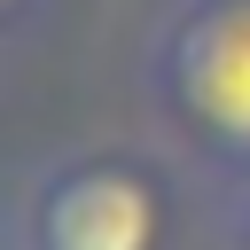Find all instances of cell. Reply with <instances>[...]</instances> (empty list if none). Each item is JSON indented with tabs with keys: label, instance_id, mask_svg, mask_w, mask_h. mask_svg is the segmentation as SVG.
<instances>
[{
	"label": "cell",
	"instance_id": "7a4b0ae2",
	"mask_svg": "<svg viewBox=\"0 0 250 250\" xmlns=\"http://www.w3.org/2000/svg\"><path fill=\"white\" fill-rule=\"evenodd\" d=\"M164 203L133 164H70L39 188L31 250H156Z\"/></svg>",
	"mask_w": 250,
	"mask_h": 250
},
{
	"label": "cell",
	"instance_id": "6da1fadb",
	"mask_svg": "<svg viewBox=\"0 0 250 250\" xmlns=\"http://www.w3.org/2000/svg\"><path fill=\"white\" fill-rule=\"evenodd\" d=\"M164 109L227 156H250V0H195L156 47Z\"/></svg>",
	"mask_w": 250,
	"mask_h": 250
}]
</instances>
